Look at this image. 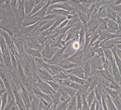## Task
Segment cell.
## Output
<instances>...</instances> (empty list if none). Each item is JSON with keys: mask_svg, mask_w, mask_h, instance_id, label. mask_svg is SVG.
Instances as JSON below:
<instances>
[{"mask_svg": "<svg viewBox=\"0 0 121 110\" xmlns=\"http://www.w3.org/2000/svg\"><path fill=\"white\" fill-rule=\"evenodd\" d=\"M17 19V26L20 29L22 28V23L23 20L26 17L24 9V1L20 0L19 1V6L13 12Z\"/></svg>", "mask_w": 121, "mask_h": 110, "instance_id": "cell-1", "label": "cell"}, {"mask_svg": "<svg viewBox=\"0 0 121 110\" xmlns=\"http://www.w3.org/2000/svg\"><path fill=\"white\" fill-rule=\"evenodd\" d=\"M24 37V38H26V45H24L25 46L30 49L39 50L41 51H42V50L43 49L45 46L39 44L38 42L37 38L36 37H32L28 35H23L22 37Z\"/></svg>", "mask_w": 121, "mask_h": 110, "instance_id": "cell-2", "label": "cell"}, {"mask_svg": "<svg viewBox=\"0 0 121 110\" xmlns=\"http://www.w3.org/2000/svg\"><path fill=\"white\" fill-rule=\"evenodd\" d=\"M35 84H36V87L39 90H41L43 93L46 94L50 96H51L52 95H53L56 92L55 91L54 89L50 87L48 83L46 82L45 81H43L40 78H39V77L38 76L37 77L36 82Z\"/></svg>", "mask_w": 121, "mask_h": 110, "instance_id": "cell-3", "label": "cell"}, {"mask_svg": "<svg viewBox=\"0 0 121 110\" xmlns=\"http://www.w3.org/2000/svg\"><path fill=\"white\" fill-rule=\"evenodd\" d=\"M20 87V93L21 94L22 99L24 102L26 110H30L31 107V101H32V95L28 93L24 85H23L21 82H19Z\"/></svg>", "mask_w": 121, "mask_h": 110, "instance_id": "cell-4", "label": "cell"}, {"mask_svg": "<svg viewBox=\"0 0 121 110\" xmlns=\"http://www.w3.org/2000/svg\"><path fill=\"white\" fill-rule=\"evenodd\" d=\"M85 49L84 47H81L80 49L77 51L73 55L67 59V60L72 63H76L82 66L83 64V60L85 54Z\"/></svg>", "mask_w": 121, "mask_h": 110, "instance_id": "cell-5", "label": "cell"}, {"mask_svg": "<svg viewBox=\"0 0 121 110\" xmlns=\"http://www.w3.org/2000/svg\"><path fill=\"white\" fill-rule=\"evenodd\" d=\"M51 42V40L50 39L47 40L45 44V47H44L43 49L41 51V54L43 58V60L45 59H48L50 60L54 56L55 54V52L54 51L52 48L51 47L50 44Z\"/></svg>", "mask_w": 121, "mask_h": 110, "instance_id": "cell-6", "label": "cell"}, {"mask_svg": "<svg viewBox=\"0 0 121 110\" xmlns=\"http://www.w3.org/2000/svg\"><path fill=\"white\" fill-rule=\"evenodd\" d=\"M63 9L64 10H67L70 12L76 11L77 9L71 6L70 4H68V1H65L64 2L59 3V4H54V5H50L48 7V11H51L53 9Z\"/></svg>", "mask_w": 121, "mask_h": 110, "instance_id": "cell-7", "label": "cell"}, {"mask_svg": "<svg viewBox=\"0 0 121 110\" xmlns=\"http://www.w3.org/2000/svg\"><path fill=\"white\" fill-rule=\"evenodd\" d=\"M32 90H33V93L39 99H43L44 100L52 104V100L51 96H50L46 94L43 93L41 90H39L37 87H36V84H33V87H32Z\"/></svg>", "mask_w": 121, "mask_h": 110, "instance_id": "cell-8", "label": "cell"}, {"mask_svg": "<svg viewBox=\"0 0 121 110\" xmlns=\"http://www.w3.org/2000/svg\"><path fill=\"white\" fill-rule=\"evenodd\" d=\"M36 73L39 78L44 81H55L54 77L48 71L45 69H41V68H37Z\"/></svg>", "mask_w": 121, "mask_h": 110, "instance_id": "cell-9", "label": "cell"}, {"mask_svg": "<svg viewBox=\"0 0 121 110\" xmlns=\"http://www.w3.org/2000/svg\"><path fill=\"white\" fill-rule=\"evenodd\" d=\"M57 81V82L60 83V84L62 85L66 86V87L74 89H76V90H78V91L82 90V89H83L85 87H84L82 88V87H83V85H80L79 84H77V83H76L75 82H73V81H71V80H70L69 79L57 80V81Z\"/></svg>", "mask_w": 121, "mask_h": 110, "instance_id": "cell-10", "label": "cell"}, {"mask_svg": "<svg viewBox=\"0 0 121 110\" xmlns=\"http://www.w3.org/2000/svg\"><path fill=\"white\" fill-rule=\"evenodd\" d=\"M40 0H29V1H24V9L26 17L29 16L31 14L34 7L36 6L37 4L40 2Z\"/></svg>", "mask_w": 121, "mask_h": 110, "instance_id": "cell-11", "label": "cell"}, {"mask_svg": "<svg viewBox=\"0 0 121 110\" xmlns=\"http://www.w3.org/2000/svg\"><path fill=\"white\" fill-rule=\"evenodd\" d=\"M42 20V19L41 18L38 17H26L23 20V23H22V27L32 26V25L37 23L38 22H40Z\"/></svg>", "mask_w": 121, "mask_h": 110, "instance_id": "cell-12", "label": "cell"}, {"mask_svg": "<svg viewBox=\"0 0 121 110\" xmlns=\"http://www.w3.org/2000/svg\"><path fill=\"white\" fill-rule=\"evenodd\" d=\"M64 72L67 73V74H70V75L76 76L79 77V78H81V79L86 80L85 78L82 66L79 67L78 68H74V69H69V70H64Z\"/></svg>", "mask_w": 121, "mask_h": 110, "instance_id": "cell-13", "label": "cell"}, {"mask_svg": "<svg viewBox=\"0 0 121 110\" xmlns=\"http://www.w3.org/2000/svg\"><path fill=\"white\" fill-rule=\"evenodd\" d=\"M110 64L112 65V72H113V76L114 77V79L116 82L119 83L121 85V73L119 71V68H118L116 63V61L114 60H112L110 62Z\"/></svg>", "mask_w": 121, "mask_h": 110, "instance_id": "cell-14", "label": "cell"}, {"mask_svg": "<svg viewBox=\"0 0 121 110\" xmlns=\"http://www.w3.org/2000/svg\"><path fill=\"white\" fill-rule=\"evenodd\" d=\"M108 32L113 34H119V25L114 20L109 19L108 20Z\"/></svg>", "mask_w": 121, "mask_h": 110, "instance_id": "cell-15", "label": "cell"}, {"mask_svg": "<svg viewBox=\"0 0 121 110\" xmlns=\"http://www.w3.org/2000/svg\"><path fill=\"white\" fill-rule=\"evenodd\" d=\"M118 37H121V35H119V34H113L109 33L108 32H105L100 34L98 40L101 41V42H103L104 41L114 39V38Z\"/></svg>", "mask_w": 121, "mask_h": 110, "instance_id": "cell-16", "label": "cell"}, {"mask_svg": "<svg viewBox=\"0 0 121 110\" xmlns=\"http://www.w3.org/2000/svg\"><path fill=\"white\" fill-rule=\"evenodd\" d=\"M64 36L65 35H60L56 38L52 40L51 44H50L51 47L52 48L54 47H57L59 49L63 48L66 45V43L65 42V41H63V38Z\"/></svg>", "mask_w": 121, "mask_h": 110, "instance_id": "cell-17", "label": "cell"}, {"mask_svg": "<svg viewBox=\"0 0 121 110\" xmlns=\"http://www.w3.org/2000/svg\"><path fill=\"white\" fill-rule=\"evenodd\" d=\"M57 65L60 66L63 70H69V69H74L76 68H78L79 67L82 66L78 64L72 63V62H68L67 60V59H65V60L61 62H59Z\"/></svg>", "mask_w": 121, "mask_h": 110, "instance_id": "cell-18", "label": "cell"}, {"mask_svg": "<svg viewBox=\"0 0 121 110\" xmlns=\"http://www.w3.org/2000/svg\"><path fill=\"white\" fill-rule=\"evenodd\" d=\"M35 63L36 64V68H41V69H45L48 72L50 70V65L45 62L43 59L39 58H34Z\"/></svg>", "mask_w": 121, "mask_h": 110, "instance_id": "cell-19", "label": "cell"}, {"mask_svg": "<svg viewBox=\"0 0 121 110\" xmlns=\"http://www.w3.org/2000/svg\"><path fill=\"white\" fill-rule=\"evenodd\" d=\"M24 50L26 53L28 55H30L33 58H39L43 59V58L42 54H41V51H39V50L28 48V47L25 46Z\"/></svg>", "mask_w": 121, "mask_h": 110, "instance_id": "cell-20", "label": "cell"}, {"mask_svg": "<svg viewBox=\"0 0 121 110\" xmlns=\"http://www.w3.org/2000/svg\"><path fill=\"white\" fill-rule=\"evenodd\" d=\"M103 90H104V87H102V85H101V84H100L99 81V83L98 85L95 87V89H94V91H95L96 98L98 101V102H99L100 106H102L101 98H102Z\"/></svg>", "mask_w": 121, "mask_h": 110, "instance_id": "cell-21", "label": "cell"}, {"mask_svg": "<svg viewBox=\"0 0 121 110\" xmlns=\"http://www.w3.org/2000/svg\"><path fill=\"white\" fill-rule=\"evenodd\" d=\"M104 93L105 96V101H106V103H107V107L108 110H118L117 108H116V105H114V103H113V101L112 100L110 96H109V94L107 93V92L106 91L104 87Z\"/></svg>", "mask_w": 121, "mask_h": 110, "instance_id": "cell-22", "label": "cell"}, {"mask_svg": "<svg viewBox=\"0 0 121 110\" xmlns=\"http://www.w3.org/2000/svg\"><path fill=\"white\" fill-rule=\"evenodd\" d=\"M82 68H83L84 74H85V76L86 79L90 78V77H92V72H91V67L89 62H83V64H82Z\"/></svg>", "mask_w": 121, "mask_h": 110, "instance_id": "cell-23", "label": "cell"}, {"mask_svg": "<svg viewBox=\"0 0 121 110\" xmlns=\"http://www.w3.org/2000/svg\"><path fill=\"white\" fill-rule=\"evenodd\" d=\"M71 14V12L67 11V10H64L63 9H53L50 11L47 12L46 15L48 14H56L57 15H61L65 16V17H67Z\"/></svg>", "mask_w": 121, "mask_h": 110, "instance_id": "cell-24", "label": "cell"}, {"mask_svg": "<svg viewBox=\"0 0 121 110\" xmlns=\"http://www.w3.org/2000/svg\"><path fill=\"white\" fill-rule=\"evenodd\" d=\"M108 18H100V23L98 26V27L97 28V30L100 33L108 32Z\"/></svg>", "mask_w": 121, "mask_h": 110, "instance_id": "cell-25", "label": "cell"}, {"mask_svg": "<svg viewBox=\"0 0 121 110\" xmlns=\"http://www.w3.org/2000/svg\"><path fill=\"white\" fill-rule=\"evenodd\" d=\"M51 5H50V0H48V4L46 5L45 6H44L42 9L39 10V11L37 12L36 14H34L33 15L31 16V17H40L43 19L44 17L46 16V14L47 12L48 11V7H49Z\"/></svg>", "mask_w": 121, "mask_h": 110, "instance_id": "cell-26", "label": "cell"}, {"mask_svg": "<svg viewBox=\"0 0 121 110\" xmlns=\"http://www.w3.org/2000/svg\"><path fill=\"white\" fill-rule=\"evenodd\" d=\"M109 5H104L101 6L100 8L97 12V15L100 18L105 19L107 18V15H108V9Z\"/></svg>", "mask_w": 121, "mask_h": 110, "instance_id": "cell-27", "label": "cell"}, {"mask_svg": "<svg viewBox=\"0 0 121 110\" xmlns=\"http://www.w3.org/2000/svg\"><path fill=\"white\" fill-rule=\"evenodd\" d=\"M99 74L102 76V77L104 79L108 80V81L111 82V81H116L114 79V77H113V76L111 75V74L109 73L108 69H101V70L99 71Z\"/></svg>", "mask_w": 121, "mask_h": 110, "instance_id": "cell-28", "label": "cell"}, {"mask_svg": "<svg viewBox=\"0 0 121 110\" xmlns=\"http://www.w3.org/2000/svg\"><path fill=\"white\" fill-rule=\"evenodd\" d=\"M48 1H46V0H43V1H41L38 4H37V5H36V6L34 7L33 10H32L31 14L29 15V16H27V17H31V16L33 15L34 14H36L37 12H38L39 10L42 9L43 7L45 6L47 4H48Z\"/></svg>", "mask_w": 121, "mask_h": 110, "instance_id": "cell-29", "label": "cell"}, {"mask_svg": "<svg viewBox=\"0 0 121 110\" xmlns=\"http://www.w3.org/2000/svg\"><path fill=\"white\" fill-rule=\"evenodd\" d=\"M116 44L115 43L114 40L112 39L108 41H104L100 45V47L103 49H112L113 47H116Z\"/></svg>", "mask_w": 121, "mask_h": 110, "instance_id": "cell-30", "label": "cell"}, {"mask_svg": "<svg viewBox=\"0 0 121 110\" xmlns=\"http://www.w3.org/2000/svg\"><path fill=\"white\" fill-rule=\"evenodd\" d=\"M85 36L86 30L84 25H83L81 28L79 33V44L80 45L81 47H84L85 44Z\"/></svg>", "mask_w": 121, "mask_h": 110, "instance_id": "cell-31", "label": "cell"}, {"mask_svg": "<svg viewBox=\"0 0 121 110\" xmlns=\"http://www.w3.org/2000/svg\"><path fill=\"white\" fill-rule=\"evenodd\" d=\"M76 13L78 14L79 20L82 22L83 25H86L88 23V22H89V20H88L87 14L86 13H83V12H82V11H81V10L77 9L76 10Z\"/></svg>", "mask_w": 121, "mask_h": 110, "instance_id": "cell-32", "label": "cell"}, {"mask_svg": "<svg viewBox=\"0 0 121 110\" xmlns=\"http://www.w3.org/2000/svg\"><path fill=\"white\" fill-rule=\"evenodd\" d=\"M62 71L64 70L59 65H50V70L49 73L53 77Z\"/></svg>", "mask_w": 121, "mask_h": 110, "instance_id": "cell-33", "label": "cell"}, {"mask_svg": "<svg viewBox=\"0 0 121 110\" xmlns=\"http://www.w3.org/2000/svg\"><path fill=\"white\" fill-rule=\"evenodd\" d=\"M69 78V80H71V81H73V82H75L77 84H79L80 85H82L83 86H85L86 83V80H83L81 79V78H79V77L73 75H70V74H68Z\"/></svg>", "mask_w": 121, "mask_h": 110, "instance_id": "cell-34", "label": "cell"}, {"mask_svg": "<svg viewBox=\"0 0 121 110\" xmlns=\"http://www.w3.org/2000/svg\"><path fill=\"white\" fill-rule=\"evenodd\" d=\"M77 110V97L75 95L72 98L71 100L68 103L67 110Z\"/></svg>", "mask_w": 121, "mask_h": 110, "instance_id": "cell-35", "label": "cell"}, {"mask_svg": "<svg viewBox=\"0 0 121 110\" xmlns=\"http://www.w3.org/2000/svg\"><path fill=\"white\" fill-rule=\"evenodd\" d=\"M1 110H4L8 102V91L1 96Z\"/></svg>", "mask_w": 121, "mask_h": 110, "instance_id": "cell-36", "label": "cell"}, {"mask_svg": "<svg viewBox=\"0 0 121 110\" xmlns=\"http://www.w3.org/2000/svg\"><path fill=\"white\" fill-rule=\"evenodd\" d=\"M54 77V79L55 81H57V80H66V79H69V76L68 74H67V73L64 72V71H62L60 72L59 73H58L57 75H55Z\"/></svg>", "mask_w": 121, "mask_h": 110, "instance_id": "cell-37", "label": "cell"}, {"mask_svg": "<svg viewBox=\"0 0 121 110\" xmlns=\"http://www.w3.org/2000/svg\"><path fill=\"white\" fill-rule=\"evenodd\" d=\"M96 99V96H95V91L92 90L90 93H88L87 94L86 96V100L88 104V105L89 107H90V105H92V103H93L94 100Z\"/></svg>", "mask_w": 121, "mask_h": 110, "instance_id": "cell-38", "label": "cell"}, {"mask_svg": "<svg viewBox=\"0 0 121 110\" xmlns=\"http://www.w3.org/2000/svg\"><path fill=\"white\" fill-rule=\"evenodd\" d=\"M118 13L116 11H113V10L110 8V6H108V15L107 18L109 19H112V20H114L116 22L117 17Z\"/></svg>", "mask_w": 121, "mask_h": 110, "instance_id": "cell-39", "label": "cell"}, {"mask_svg": "<svg viewBox=\"0 0 121 110\" xmlns=\"http://www.w3.org/2000/svg\"><path fill=\"white\" fill-rule=\"evenodd\" d=\"M77 97V110H82V99L81 97V93L79 91L77 92L76 94Z\"/></svg>", "mask_w": 121, "mask_h": 110, "instance_id": "cell-40", "label": "cell"}, {"mask_svg": "<svg viewBox=\"0 0 121 110\" xmlns=\"http://www.w3.org/2000/svg\"><path fill=\"white\" fill-rule=\"evenodd\" d=\"M103 50H104V53L106 58L108 59V60L110 62V63L112 60H114V55H113V53L111 49H103Z\"/></svg>", "mask_w": 121, "mask_h": 110, "instance_id": "cell-41", "label": "cell"}, {"mask_svg": "<svg viewBox=\"0 0 121 110\" xmlns=\"http://www.w3.org/2000/svg\"><path fill=\"white\" fill-rule=\"evenodd\" d=\"M115 47H113V48L112 49V51L113 52V55H114V57L115 59V61H116V63L117 66L118 68H119V71H120L121 73V59L119 58V57L118 56L117 54L116 51V49Z\"/></svg>", "mask_w": 121, "mask_h": 110, "instance_id": "cell-42", "label": "cell"}, {"mask_svg": "<svg viewBox=\"0 0 121 110\" xmlns=\"http://www.w3.org/2000/svg\"><path fill=\"white\" fill-rule=\"evenodd\" d=\"M45 82L48 83L55 92H58L61 87V84L56 81H48Z\"/></svg>", "mask_w": 121, "mask_h": 110, "instance_id": "cell-43", "label": "cell"}, {"mask_svg": "<svg viewBox=\"0 0 121 110\" xmlns=\"http://www.w3.org/2000/svg\"><path fill=\"white\" fill-rule=\"evenodd\" d=\"M81 93V97H82V103H83L82 110H90V107L89 105H88V104L86 100L87 94H86V93Z\"/></svg>", "mask_w": 121, "mask_h": 110, "instance_id": "cell-44", "label": "cell"}, {"mask_svg": "<svg viewBox=\"0 0 121 110\" xmlns=\"http://www.w3.org/2000/svg\"><path fill=\"white\" fill-rule=\"evenodd\" d=\"M57 16L58 15L56 14H48V15H46L45 17L43 18L42 20H48V21L52 20L56 18Z\"/></svg>", "mask_w": 121, "mask_h": 110, "instance_id": "cell-45", "label": "cell"}, {"mask_svg": "<svg viewBox=\"0 0 121 110\" xmlns=\"http://www.w3.org/2000/svg\"><path fill=\"white\" fill-rule=\"evenodd\" d=\"M96 101L97 99L96 98L95 100H94L92 105H90V110H96Z\"/></svg>", "mask_w": 121, "mask_h": 110, "instance_id": "cell-46", "label": "cell"}, {"mask_svg": "<svg viewBox=\"0 0 121 110\" xmlns=\"http://www.w3.org/2000/svg\"><path fill=\"white\" fill-rule=\"evenodd\" d=\"M73 47L74 49H77V50L79 49H80L81 47V46L80 45H79V42H75L73 44Z\"/></svg>", "mask_w": 121, "mask_h": 110, "instance_id": "cell-47", "label": "cell"}, {"mask_svg": "<svg viewBox=\"0 0 121 110\" xmlns=\"http://www.w3.org/2000/svg\"><path fill=\"white\" fill-rule=\"evenodd\" d=\"M116 22L118 23V24L119 26H121V18L120 16L118 14L117 17Z\"/></svg>", "mask_w": 121, "mask_h": 110, "instance_id": "cell-48", "label": "cell"}, {"mask_svg": "<svg viewBox=\"0 0 121 110\" xmlns=\"http://www.w3.org/2000/svg\"><path fill=\"white\" fill-rule=\"evenodd\" d=\"M0 87H1V89H6L5 87V84H4V82H3V81L1 78V80H0Z\"/></svg>", "mask_w": 121, "mask_h": 110, "instance_id": "cell-49", "label": "cell"}, {"mask_svg": "<svg viewBox=\"0 0 121 110\" xmlns=\"http://www.w3.org/2000/svg\"><path fill=\"white\" fill-rule=\"evenodd\" d=\"M115 49H116V51L117 54L118 55V56L119 58L121 59V50L118 49H117V47H115Z\"/></svg>", "mask_w": 121, "mask_h": 110, "instance_id": "cell-50", "label": "cell"}, {"mask_svg": "<svg viewBox=\"0 0 121 110\" xmlns=\"http://www.w3.org/2000/svg\"><path fill=\"white\" fill-rule=\"evenodd\" d=\"M113 4L116 6H119L121 5V0H116L113 1Z\"/></svg>", "mask_w": 121, "mask_h": 110, "instance_id": "cell-51", "label": "cell"}, {"mask_svg": "<svg viewBox=\"0 0 121 110\" xmlns=\"http://www.w3.org/2000/svg\"><path fill=\"white\" fill-rule=\"evenodd\" d=\"M119 35H121V26H119Z\"/></svg>", "mask_w": 121, "mask_h": 110, "instance_id": "cell-52", "label": "cell"}, {"mask_svg": "<svg viewBox=\"0 0 121 110\" xmlns=\"http://www.w3.org/2000/svg\"><path fill=\"white\" fill-rule=\"evenodd\" d=\"M118 14H119V16H120V17H121V13H118Z\"/></svg>", "mask_w": 121, "mask_h": 110, "instance_id": "cell-53", "label": "cell"}, {"mask_svg": "<svg viewBox=\"0 0 121 110\" xmlns=\"http://www.w3.org/2000/svg\"><path fill=\"white\" fill-rule=\"evenodd\" d=\"M120 96H121V92L120 93Z\"/></svg>", "mask_w": 121, "mask_h": 110, "instance_id": "cell-54", "label": "cell"}, {"mask_svg": "<svg viewBox=\"0 0 121 110\" xmlns=\"http://www.w3.org/2000/svg\"></svg>", "mask_w": 121, "mask_h": 110, "instance_id": "cell-55", "label": "cell"}]
</instances>
